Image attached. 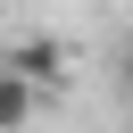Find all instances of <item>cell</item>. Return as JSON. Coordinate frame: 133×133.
I'll list each match as a JSON object with an SVG mask.
<instances>
[{
	"mask_svg": "<svg viewBox=\"0 0 133 133\" xmlns=\"http://www.w3.org/2000/svg\"><path fill=\"white\" fill-rule=\"evenodd\" d=\"M116 83L133 91V33H125V50H116Z\"/></svg>",
	"mask_w": 133,
	"mask_h": 133,
	"instance_id": "3",
	"label": "cell"
},
{
	"mask_svg": "<svg viewBox=\"0 0 133 133\" xmlns=\"http://www.w3.org/2000/svg\"><path fill=\"white\" fill-rule=\"evenodd\" d=\"M0 66H17V75H25V83H42V91H50V83H66V50H58L50 33H33V42H17V50L0 58Z\"/></svg>",
	"mask_w": 133,
	"mask_h": 133,
	"instance_id": "1",
	"label": "cell"
},
{
	"mask_svg": "<svg viewBox=\"0 0 133 133\" xmlns=\"http://www.w3.org/2000/svg\"><path fill=\"white\" fill-rule=\"evenodd\" d=\"M33 100H42V83H25L17 66H0V133H17V125L33 116Z\"/></svg>",
	"mask_w": 133,
	"mask_h": 133,
	"instance_id": "2",
	"label": "cell"
}]
</instances>
